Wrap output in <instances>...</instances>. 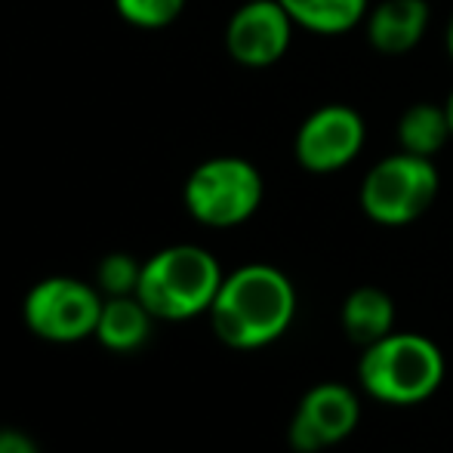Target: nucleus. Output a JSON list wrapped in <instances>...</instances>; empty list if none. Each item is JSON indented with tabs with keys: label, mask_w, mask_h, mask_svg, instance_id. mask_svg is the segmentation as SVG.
<instances>
[{
	"label": "nucleus",
	"mask_w": 453,
	"mask_h": 453,
	"mask_svg": "<svg viewBox=\"0 0 453 453\" xmlns=\"http://www.w3.org/2000/svg\"><path fill=\"white\" fill-rule=\"evenodd\" d=\"M444 111H448V120H450V133H453V87H450L448 99H444Z\"/></svg>",
	"instance_id": "19"
},
{
	"label": "nucleus",
	"mask_w": 453,
	"mask_h": 453,
	"mask_svg": "<svg viewBox=\"0 0 453 453\" xmlns=\"http://www.w3.org/2000/svg\"><path fill=\"white\" fill-rule=\"evenodd\" d=\"M293 28L280 0H244L226 25V50L238 65L269 68L287 56Z\"/></svg>",
	"instance_id": "9"
},
{
	"label": "nucleus",
	"mask_w": 453,
	"mask_h": 453,
	"mask_svg": "<svg viewBox=\"0 0 453 453\" xmlns=\"http://www.w3.org/2000/svg\"><path fill=\"white\" fill-rule=\"evenodd\" d=\"M0 453H41L37 441L22 429H0Z\"/></svg>",
	"instance_id": "17"
},
{
	"label": "nucleus",
	"mask_w": 453,
	"mask_h": 453,
	"mask_svg": "<svg viewBox=\"0 0 453 453\" xmlns=\"http://www.w3.org/2000/svg\"><path fill=\"white\" fill-rule=\"evenodd\" d=\"M438 188H441V176L432 157L395 151L367 170V176L361 180L358 201L370 222L401 228L429 213Z\"/></svg>",
	"instance_id": "5"
},
{
	"label": "nucleus",
	"mask_w": 453,
	"mask_h": 453,
	"mask_svg": "<svg viewBox=\"0 0 453 453\" xmlns=\"http://www.w3.org/2000/svg\"><path fill=\"white\" fill-rule=\"evenodd\" d=\"M342 334L355 346L367 349L380 342L382 336L395 334V303L380 287H358L346 296L340 311Z\"/></svg>",
	"instance_id": "12"
},
{
	"label": "nucleus",
	"mask_w": 453,
	"mask_h": 453,
	"mask_svg": "<svg viewBox=\"0 0 453 453\" xmlns=\"http://www.w3.org/2000/svg\"><path fill=\"white\" fill-rule=\"evenodd\" d=\"M395 136H398L401 151H411L419 157H432L435 161L444 151V145L453 139L450 120L444 111V102H417V105L404 108L395 124Z\"/></svg>",
	"instance_id": "14"
},
{
	"label": "nucleus",
	"mask_w": 453,
	"mask_h": 453,
	"mask_svg": "<svg viewBox=\"0 0 453 453\" xmlns=\"http://www.w3.org/2000/svg\"><path fill=\"white\" fill-rule=\"evenodd\" d=\"M444 380V355L423 334H388L364 349L358 382L382 404H419L438 392Z\"/></svg>",
	"instance_id": "3"
},
{
	"label": "nucleus",
	"mask_w": 453,
	"mask_h": 453,
	"mask_svg": "<svg viewBox=\"0 0 453 453\" xmlns=\"http://www.w3.org/2000/svg\"><path fill=\"white\" fill-rule=\"evenodd\" d=\"M114 10L133 28L161 31L182 16L185 0H114Z\"/></svg>",
	"instance_id": "15"
},
{
	"label": "nucleus",
	"mask_w": 453,
	"mask_h": 453,
	"mask_svg": "<svg viewBox=\"0 0 453 453\" xmlns=\"http://www.w3.org/2000/svg\"><path fill=\"white\" fill-rule=\"evenodd\" d=\"M444 47H448V56H450V62H453V12H450V19H448V28H444Z\"/></svg>",
	"instance_id": "18"
},
{
	"label": "nucleus",
	"mask_w": 453,
	"mask_h": 453,
	"mask_svg": "<svg viewBox=\"0 0 453 453\" xmlns=\"http://www.w3.org/2000/svg\"><path fill=\"white\" fill-rule=\"evenodd\" d=\"M429 22V0H380L364 16V35L376 53L407 56L419 47Z\"/></svg>",
	"instance_id": "10"
},
{
	"label": "nucleus",
	"mask_w": 453,
	"mask_h": 453,
	"mask_svg": "<svg viewBox=\"0 0 453 453\" xmlns=\"http://www.w3.org/2000/svg\"><path fill=\"white\" fill-rule=\"evenodd\" d=\"M361 419V401L346 382H318L299 398L287 429V441L296 453H318L346 441Z\"/></svg>",
	"instance_id": "8"
},
{
	"label": "nucleus",
	"mask_w": 453,
	"mask_h": 453,
	"mask_svg": "<svg viewBox=\"0 0 453 453\" xmlns=\"http://www.w3.org/2000/svg\"><path fill=\"white\" fill-rule=\"evenodd\" d=\"M293 25L318 37H340L358 28L370 10V0H280Z\"/></svg>",
	"instance_id": "13"
},
{
	"label": "nucleus",
	"mask_w": 453,
	"mask_h": 453,
	"mask_svg": "<svg viewBox=\"0 0 453 453\" xmlns=\"http://www.w3.org/2000/svg\"><path fill=\"white\" fill-rule=\"evenodd\" d=\"M142 263L130 253H108L96 269V290L102 296H133L139 287Z\"/></svg>",
	"instance_id": "16"
},
{
	"label": "nucleus",
	"mask_w": 453,
	"mask_h": 453,
	"mask_svg": "<svg viewBox=\"0 0 453 453\" xmlns=\"http://www.w3.org/2000/svg\"><path fill=\"white\" fill-rule=\"evenodd\" d=\"M210 324L219 342L238 352L280 340L296 315V287L269 263H250L228 272L210 305Z\"/></svg>",
	"instance_id": "1"
},
{
	"label": "nucleus",
	"mask_w": 453,
	"mask_h": 453,
	"mask_svg": "<svg viewBox=\"0 0 453 453\" xmlns=\"http://www.w3.org/2000/svg\"><path fill=\"white\" fill-rule=\"evenodd\" d=\"M364 142H367V124L361 111L342 102H327L299 124L293 136V157L309 173L327 176L346 170L361 155Z\"/></svg>",
	"instance_id": "7"
},
{
	"label": "nucleus",
	"mask_w": 453,
	"mask_h": 453,
	"mask_svg": "<svg viewBox=\"0 0 453 453\" xmlns=\"http://www.w3.org/2000/svg\"><path fill=\"white\" fill-rule=\"evenodd\" d=\"M102 296L93 284L68 274L43 278L25 293L22 318L25 327L43 342H81L96 334V324L102 315Z\"/></svg>",
	"instance_id": "6"
},
{
	"label": "nucleus",
	"mask_w": 453,
	"mask_h": 453,
	"mask_svg": "<svg viewBox=\"0 0 453 453\" xmlns=\"http://www.w3.org/2000/svg\"><path fill=\"white\" fill-rule=\"evenodd\" d=\"M265 197L257 164L238 155L201 161L182 185V203L195 222L207 228H238L253 219Z\"/></svg>",
	"instance_id": "4"
},
{
	"label": "nucleus",
	"mask_w": 453,
	"mask_h": 453,
	"mask_svg": "<svg viewBox=\"0 0 453 453\" xmlns=\"http://www.w3.org/2000/svg\"><path fill=\"white\" fill-rule=\"evenodd\" d=\"M155 315L142 305V299L133 296H105L102 303V315L96 324V340L108 349V352H136L139 346H145L151 334Z\"/></svg>",
	"instance_id": "11"
},
{
	"label": "nucleus",
	"mask_w": 453,
	"mask_h": 453,
	"mask_svg": "<svg viewBox=\"0 0 453 453\" xmlns=\"http://www.w3.org/2000/svg\"><path fill=\"white\" fill-rule=\"evenodd\" d=\"M219 259L197 244H173L142 263L136 296L155 321H191L207 315L222 287Z\"/></svg>",
	"instance_id": "2"
}]
</instances>
